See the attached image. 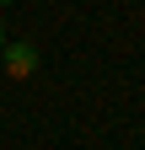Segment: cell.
Returning a JSON list of instances; mask_svg holds the SVG:
<instances>
[{
  "label": "cell",
  "instance_id": "6da1fadb",
  "mask_svg": "<svg viewBox=\"0 0 145 150\" xmlns=\"http://www.w3.org/2000/svg\"><path fill=\"white\" fill-rule=\"evenodd\" d=\"M0 59H6V75H11V81H27V75H38V64H43L32 43H6Z\"/></svg>",
  "mask_w": 145,
  "mask_h": 150
},
{
  "label": "cell",
  "instance_id": "3957f363",
  "mask_svg": "<svg viewBox=\"0 0 145 150\" xmlns=\"http://www.w3.org/2000/svg\"><path fill=\"white\" fill-rule=\"evenodd\" d=\"M0 6H11V0H0Z\"/></svg>",
  "mask_w": 145,
  "mask_h": 150
},
{
  "label": "cell",
  "instance_id": "7a4b0ae2",
  "mask_svg": "<svg viewBox=\"0 0 145 150\" xmlns=\"http://www.w3.org/2000/svg\"><path fill=\"white\" fill-rule=\"evenodd\" d=\"M0 48H6V22H0Z\"/></svg>",
  "mask_w": 145,
  "mask_h": 150
}]
</instances>
